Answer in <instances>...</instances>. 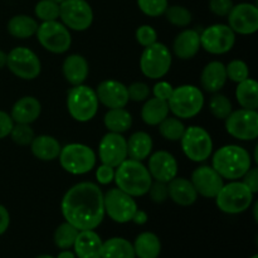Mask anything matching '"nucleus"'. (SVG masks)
Listing matches in <instances>:
<instances>
[{
	"label": "nucleus",
	"mask_w": 258,
	"mask_h": 258,
	"mask_svg": "<svg viewBox=\"0 0 258 258\" xmlns=\"http://www.w3.org/2000/svg\"><path fill=\"white\" fill-rule=\"evenodd\" d=\"M60 211L66 222L78 231L96 229L106 216L102 190L91 181L75 184L63 196Z\"/></svg>",
	"instance_id": "nucleus-1"
},
{
	"label": "nucleus",
	"mask_w": 258,
	"mask_h": 258,
	"mask_svg": "<svg viewBox=\"0 0 258 258\" xmlns=\"http://www.w3.org/2000/svg\"><path fill=\"white\" fill-rule=\"evenodd\" d=\"M113 181L118 189L133 198H138L148 194L153 178L148 168L141 161L126 159L117 168H115Z\"/></svg>",
	"instance_id": "nucleus-2"
},
{
	"label": "nucleus",
	"mask_w": 258,
	"mask_h": 258,
	"mask_svg": "<svg viewBox=\"0 0 258 258\" xmlns=\"http://www.w3.org/2000/svg\"><path fill=\"white\" fill-rule=\"evenodd\" d=\"M251 155L238 145H224L214 153L212 168L223 179L237 180L251 169Z\"/></svg>",
	"instance_id": "nucleus-3"
},
{
	"label": "nucleus",
	"mask_w": 258,
	"mask_h": 258,
	"mask_svg": "<svg viewBox=\"0 0 258 258\" xmlns=\"http://www.w3.org/2000/svg\"><path fill=\"white\" fill-rule=\"evenodd\" d=\"M168 105L175 117L193 118L203 110L204 95L197 86L181 85L174 88Z\"/></svg>",
	"instance_id": "nucleus-4"
},
{
	"label": "nucleus",
	"mask_w": 258,
	"mask_h": 258,
	"mask_svg": "<svg viewBox=\"0 0 258 258\" xmlns=\"http://www.w3.org/2000/svg\"><path fill=\"white\" fill-rule=\"evenodd\" d=\"M98 102L96 91L86 85L73 86L67 95V110L71 117L78 122H88L96 116L98 111Z\"/></svg>",
	"instance_id": "nucleus-5"
},
{
	"label": "nucleus",
	"mask_w": 258,
	"mask_h": 258,
	"mask_svg": "<svg viewBox=\"0 0 258 258\" xmlns=\"http://www.w3.org/2000/svg\"><path fill=\"white\" fill-rule=\"evenodd\" d=\"M59 164L72 175H83L90 173L96 165V153L85 144L72 143L60 149Z\"/></svg>",
	"instance_id": "nucleus-6"
},
{
	"label": "nucleus",
	"mask_w": 258,
	"mask_h": 258,
	"mask_svg": "<svg viewBox=\"0 0 258 258\" xmlns=\"http://www.w3.org/2000/svg\"><path fill=\"white\" fill-rule=\"evenodd\" d=\"M254 194L242 181L232 180L223 184L216 196L218 209L226 214H239L246 212L253 202Z\"/></svg>",
	"instance_id": "nucleus-7"
},
{
	"label": "nucleus",
	"mask_w": 258,
	"mask_h": 258,
	"mask_svg": "<svg viewBox=\"0 0 258 258\" xmlns=\"http://www.w3.org/2000/svg\"><path fill=\"white\" fill-rule=\"evenodd\" d=\"M179 141L184 155L194 163H203L208 160L213 151V140L208 131L201 126L185 127V131Z\"/></svg>",
	"instance_id": "nucleus-8"
},
{
	"label": "nucleus",
	"mask_w": 258,
	"mask_h": 258,
	"mask_svg": "<svg viewBox=\"0 0 258 258\" xmlns=\"http://www.w3.org/2000/svg\"><path fill=\"white\" fill-rule=\"evenodd\" d=\"M171 52L163 43L155 42L145 47L140 57V70L145 77L150 80L163 78L170 71Z\"/></svg>",
	"instance_id": "nucleus-9"
},
{
	"label": "nucleus",
	"mask_w": 258,
	"mask_h": 258,
	"mask_svg": "<svg viewBox=\"0 0 258 258\" xmlns=\"http://www.w3.org/2000/svg\"><path fill=\"white\" fill-rule=\"evenodd\" d=\"M37 39L45 50L54 54H62L71 48L72 37L70 29L58 20L43 22L38 25Z\"/></svg>",
	"instance_id": "nucleus-10"
},
{
	"label": "nucleus",
	"mask_w": 258,
	"mask_h": 258,
	"mask_svg": "<svg viewBox=\"0 0 258 258\" xmlns=\"http://www.w3.org/2000/svg\"><path fill=\"white\" fill-rule=\"evenodd\" d=\"M7 66L13 75L27 81L37 78L42 71L37 53L27 47L13 48L7 54Z\"/></svg>",
	"instance_id": "nucleus-11"
},
{
	"label": "nucleus",
	"mask_w": 258,
	"mask_h": 258,
	"mask_svg": "<svg viewBox=\"0 0 258 258\" xmlns=\"http://www.w3.org/2000/svg\"><path fill=\"white\" fill-rule=\"evenodd\" d=\"M103 207H105V214H107L108 218L121 224L131 222L134 214L138 211L135 199L118 189L117 186L103 194Z\"/></svg>",
	"instance_id": "nucleus-12"
},
{
	"label": "nucleus",
	"mask_w": 258,
	"mask_h": 258,
	"mask_svg": "<svg viewBox=\"0 0 258 258\" xmlns=\"http://www.w3.org/2000/svg\"><path fill=\"white\" fill-rule=\"evenodd\" d=\"M59 18L68 29L87 30L93 23V10L87 0H64L59 4Z\"/></svg>",
	"instance_id": "nucleus-13"
},
{
	"label": "nucleus",
	"mask_w": 258,
	"mask_h": 258,
	"mask_svg": "<svg viewBox=\"0 0 258 258\" xmlns=\"http://www.w3.org/2000/svg\"><path fill=\"white\" fill-rule=\"evenodd\" d=\"M227 133L234 139L242 141H252L258 138V113L257 110L232 111L226 118Z\"/></svg>",
	"instance_id": "nucleus-14"
},
{
	"label": "nucleus",
	"mask_w": 258,
	"mask_h": 258,
	"mask_svg": "<svg viewBox=\"0 0 258 258\" xmlns=\"http://www.w3.org/2000/svg\"><path fill=\"white\" fill-rule=\"evenodd\" d=\"M201 48L211 54L221 55L228 53L236 43V33L226 24H213L202 32Z\"/></svg>",
	"instance_id": "nucleus-15"
},
{
	"label": "nucleus",
	"mask_w": 258,
	"mask_h": 258,
	"mask_svg": "<svg viewBox=\"0 0 258 258\" xmlns=\"http://www.w3.org/2000/svg\"><path fill=\"white\" fill-rule=\"evenodd\" d=\"M98 159L101 164L117 168L123 160L127 159V145L122 134L108 131L98 144Z\"/></svg>",
	"instance_id": "nucleus-16"
},
{
	"label": "nucleus",
	"mask_w": 258,
	"mask_h": 258,
	"mask_svg": "<svg viewBox=\"0 0 258 258\" xmlns=\"http://www.w3.org/2000/svg\"><path fill=\"white\" fill-rule=\"evenodd\" d=\"M228 17V25L234 33L251 35L258 30V8L249 3L233 5Z\"/></svg>",
	"instance_id": "nucleus-17"
},
{
	"label": "nucleus",
	"mask_w": 258,
	"mask_h": 258,
	"mask_svg": "<svg viewBox=\"0 0 258 258\" xmlns=\"http://www.w3.org/2000/svg\"><path fill=\"white\" fill-rule=\"evenodd\" d=\"M191 184L198 194L204 198H216L223 186V178L212 166L203 165L191 173Z\"/></svg>",
	"instance_id": "nucleus-18"
},
{
	"label": "nucleus",
	"mask_w": 258,
	"mask_h": 258,
	"mask_svg": "<svg viewBox=\"0 0 258 258\" xmlns=\"http://www.w3.org/2000/svg\"><path fill=\"white\" fill-rule=\"evenodd\" d=\"M178 161L165 150H159L149 158L148 170L156 181L169 183L178 175Z\"/></svg>",
	"instance_id": "nucleus-19"
},
{
	"label": "nucleus",
	"mask_w": 258,
	"mask_h": 258,
	"mask_svg": "<svg viewBox=\"0 0 258 258\" xmlns=\"http://www.w3.org/2000/svg\"><path fill=\"white\" fill-rule=\"evenodd\" d=\"M98 102L107 108H121L128 103L127 87L115 80L102 81L96 90Z\"/></svg>",
	"instance_id": "nucleus-20"
},
{
	"label": "nucleus",
	"mask_w": 258,
	"mask_h": 258,
	"mask_svg": "<svg viewBox=\"0 0 258 258\" xmlns=\"http://www.w3.org/2000/svg\"><path fill=\"white\" fill-rule=\"evenodd\" d=\"M102 243L103 241L95 229L80 231L72 248L76 258H101Z\"/></svg>",
	"instance_id": "nucleus-21"
},
{
	"label": "nucleus",
	"mask_w": 258,
	"mask_h": 258,
	"mask_svg": "<svg viewBox=\"0 0 258 258\" xmlns=\"http://www.w3.org/2000/svg\"><path fill=\"white\" fill-rule=\"evenodd\" d=\"M201 49V35L194 29H185L179 33L173 43L174 54L180 59H191Z\"/></svg>",
	"instance_id": "nucleus-22"
},
{
	"label": "nucleus",
	"mask_w": 258,
	"mask_h": 258,
	"mask_svg": "<svg viewBox=\"0 0 258 258\" xmlns=\"http://www.w3.org/2000/svg\"><path fill=\"white\" fill-rule=\"evenodd\" d=\"M227 80L226 66L219 60H212L202 71L201 83L207 92H219L226 86Z\"/></svg>",
	"instance_id": "nucleus-23"
},
{
	"label": "nucleus",
	"mask_w": 258,
	"mask_h": 258,
	"mask_svg": "<svg viewBox=\"0 0 258 258\" xmlns=\"http://www.w3.org/2000/svg\"><path fill=\"white\" fill-rule=\"evenodd\" d=\"M40 112H42V106L39 101L33 96H24L13 105L10 116L14 123H29L30 125L35 120H38Z\"/></svg>",
	"instance_id": "nucleus-24"
},
{
	"label": "nucleus",
	"mask_w": 258,
	"mask_h": 258,
	"mask_svg": "<svg viewBox=\"0 0 258 258\" xmlns=\"http://www.w3.org/2000/svg\"><path fill=\"white\" fill-rule=\"evenodd\" d=\"M169 198L175 204L181 207H189L198 199V193L194 189L190 180L185 178H174L168 183Z\"/></svg>",
	"instance_id": "nucleus-25"
},
{
	"label": "nucleus",
	"mask_w": 258,
	"mask_h": 258,
	"mask_svg": "<svg viewBox=\"0 0 258 258\" xmlns=\"http://www.w3.org/2000/svg\"><path fill=\"white\" fill-rule=\"evenodd\" d=\"M62 72L66 81L72 86L82 85L88 77V62L83 55L71 54L63 60Z\"/></svg>",
	"instance_id": "nucleus-26"
},
{
	"label": "nucleus",
	"mask_w": 258,
	"mask_h": 258,
	"mask_svg": "<svg viewBox=\"0 0 258 258\" xmlns=\"http://www.w3.org/2000/svg\"><path fill=\"white\" fill-rule=\"evenodd\" d=\"M59 141L49 135L34 136L30 143V150L37 159L42 161H53L59 156L60 153Z\"/></svg>",
	"instance_id": "nucleus-27"
},
{
	"label": "nucleus",
	"mask_w": 258,
	"mask_h": 258,
	"mask_svg": "<svg viewBox=\"0 0 258 258\" xmlns=\"http://www.w3.org/2000/svg\"><path fill=\"white\" fill-rule=\"evenodd\" d=\"M127 156L133 160L144 161L150 156L153 150V139L145 131H138L126 140Z\"/></svg>",
	"instance_id": "nucleus-28"
},
{
	"label": "nucleus",
	"mask_w": 258,
	"mask_h": 258,
	"mask_svg": "<svg viewBox=\"0 0 258 258\" xmlns=\"http://www.w3.org/2000/svg\"><path fill=\"white\" fill-rule=\"evenodd\" d=\"M136 258H159L161 252V242L153 232H143L133 243Z\"/></svg>",
	"instance_id": "nucleus-29"
},
{
	"label": "nucleus",
	"mask_w": 258,
	"mask_h": 258,
	"mask_svg": "<svg viewBox=\"0 0 258 258\" xmlns=\"http://www.w3.org/2000/svg\"><path fill=\"white\" fill-rule=\"evenodd\" d=\"M169 112L170 110L166 101L159 100L156 97L149 98L141 108V118L146 125L158 126L164 118L168 117Z\"/></svg>",
	"instance_id": "nucleus-30"
},
{
	"label": "nucleus",
	"mask_w": 258,
	"mask_h": 258,
	"mask_svg": "<svg viewBox=\"0 0 258 258\" xmlns=\"http://www.w3.org/2000/svg\"><path fill=\"white\" fill-rule=\"evenodd\" d=\"M103 123L110 133L123 134L133 126V116L125 107L110 108L103 117Z\"/></svg>",
	"instance_id": "nucleus-31"
},
{
	"label": "nucleus",
	"mask_w": 258,
	"mask_h": 258,
	"mask_svg": "<svg viewBox=\"0 0 258 258\" xmlns=\"http://www.w3.org/2000/svg\"><path fill=\"white\" fill-rule=\"evenodd\" d=\"M101 258H136L134 246L122 237H112L102 243Z\"/></svg>",
	"instance_id": "nucleus-32"
},
{
	"label": "nucleus",
	"mask_w": 258,
	"mask_h": 258,
	"mask_svg": "<svg viewBox=\"0 0 258 258\" xmlns=\"http://www.w3.org/2000/svg\"><path fill=\"white\" fill-rule=\"evenodd\" d=\"M38 23L34 18L29 15H14L12 19L8 22V32L12 37L19 38V39H27L33 37L37 33Z\"/></svg>",
	"instance_id": "nucleus-33"
},
{
	"label": "nucleus",
	"mask_w": 258,
	"mask_h": 258,
	"mask_svg": "<svg viewBox=\"0 0 258 258\" xmlns=\"http://www.w3.org/2000/svg\"><path fill=\"white\" fill-rule=\"evenodd\" d=\"M236 98L242 108L257 110L258 108V83L252 78L237 83Z\"/></svg>",
	"instance_id": "nucleus-34"
},
{
	"label": "nucleus",
	"mask_w": 258,
	"mask_h": 258,
	"mask_svg": "<svg viewBox=\"0 0 258 258\" xmlns=\"http://www.w3.org/2000/svg\"><path fill=\"white\" fill-rule=\"evenodd\" d=\"M78 229L68 222H63L57 227L53 234L54 244L60 249H71L73 247L76 238H77Z\"/></svg>",
	"instance_id": "nucleus-35"
},
{
	"label": "nucleus",
	"mask_w": 258,
	"mask_h": 258,
	"mask_svg": "<svg viewBox=\"0 0 258 258\" xmlns=\"http://www.w3.org/2000/svg\"><path fill=\"white\" fill-rule=\"evenodd\" d=\"M185 131L183 121L178 117H166L159 123V133L165 140L179 141Z\"/></svg>",
	"instance_id": "nucleus-36"
},
{
	"label": "nucleus",
	"mask_w": 258,
	"mask_h": 258,
	"mask_svg": "<svg viewBox=\"0 0 258 258\" xmlns=\"http://www.w3.org/2000/svg\"><path fill=\"white\" fill-rule=\"evenodd\" d=\"M209 110L216 118L226 120L229 113L233 111V107H232V102L229 101V98H227L222 93L217 92L209 100Z\"/></svg>",
	"instance_id": "nucleus-37"
},
{
	"label": "nucleus",
	"mask_w": 258,
	"mask_h": 258,
	"mask_svg": "<svg viewBox=\"0 0 258 258\" xmlns=\"http://www.w3.org/2000/svg\"><path fill=\"white\" fill-rule=\"evenodd\" d=\"M164 14H165L166 20L175 27H188L191 22V13L181 5L168 7Z\"/></svg>",
	"instance_id": "nucleus-38"
},
{
	"label": "nucleus",
	"mask_w": 258,
	"mask_h": 258,
	"mask_svg": "<svg viewBox=\"0 0 258 258\" xmlns=\"http://www.w3.org/2000/svg\"><path fill=\"white\" fill-rule=\"evenodd\" d=\"M37 18L42 22H52L59 18V4L53 0H40L34 8Z\"/></svg>",
	"instance_id": "nucleus-39"
},
{
	"label": "nucleus",
	"mask_w": 258,
	"mask_h": 258,
	"mask_svg": "<svg viewBox=\"0 0 258 258\" xmlns=\"http://www.w3.org/2000/svg\"><path fill=\"white\" fill-rule=\"evenodd\" d=\"M10 136L17 145L27 146L30 145L35 135L34 130L29 123H14L12 131H10Z\"/></svg>",
	"instance_id": "nucleus-40"
},
{
	"label": "nucleus",
	"mask_w": 258,
	"mask_h": 258,
	"mask_svg": "<svg viewBox=\"0 0 258 258\" xmlns=\"http://www.w3.org/2000/svg\"><path fill=\"white\" fill-rule=\"evenodd\" d=\"M226 73L227 78L231 80L232 82L239 83L242 81L247 80L249 77V70L248 66L244 60L241 59H234L231 60L228 64L226 66Z\"/></svg>",
	"instance_id": "nucleus-41"
},
{
	"label": "nucleus",
	"mask_w": 258,
	"mask_h": 258,
	"mask_svg": "<svg viewBox=\"0 0 258 258\" xmlns=\"http://www.w3.org/2000/svg\"><path fill=\"white\" fill-rule=\"evenodd\" d=\"M138 7L145 15L151 18L164 15L168 9V0H138Z\"/></svg>",
	"instance_id": "nucleus-42"
},
{
	"label": "nucleus",
	"mask_w": 258,
	"mask_h": 258,
	"mask_svg": "<svg viewBox=\"0 0 258 258\" xmlns=\"http://www.w3.org/2000/svg\"><path fill=\"white\" fill-rule=\"evenodd\" d=\"M136 40L140 45H143L144 48L149 47V45L154 44L155 42H158V33L154 29L151 25H141L138 28L135 33Z\"/></svg>",
	"instance_id": "nucleus-43"
},
{
	"label": "nucleus",
	"mask_w": 258,
	"mask_h": 258,
	"mask_svg": "<svg viewBox=\"0 0 258 258\" xmlns=\"http://www.w3.org/2000/svg\"><path fill=\"white\" fill-rule=\"evenodd\" d=\"M128 100L134 102H141L146 101L150 96V88L144 82H134L127 87Z\"/></svg>",
	"instance_id": "nucleus-44"
},
{
	"label": "nucleus",
	"mask_w": 258,
	"mask_h": 258,
	"mask_svg": "<svg viewBox=\"0 0 258 258\" xmlns=\"http://www.w3.org/2000/svg\"><path fill=\"white\" fill-rule=\"evenodd\" d=\"M149 196L154 203H164L166 199L169 198L168 193V183H163V181H156L151 183L150 189H149Z\"/></svg>",
	"instance_id": "nucleus-45"
},
{
	"label": "nucleus",
	"mask_w": 258,
	"mask_h": 258,
	"mask_svg": "<svg viewBox=\"0 0 258 258\" xmlns=\"http://www.w3.org/2000/svg\"><path fill=\"white\" fill-rule=\"evenodd\" d=\"M233 8L232 0H211L209 2V9L213 14L218 17H227Z\"/></svg>",
	"instance_id": "nucleus-46"
},
{
	"label": "nucleus",
	"mask_w": 258,
	"mask_h": 258,
	"mask_svg": "<svg viewBox=\"0 0 258 258\" xmlns=\"http://www.w3.org/2000/svg\"><path fill=\"white\" fill-rule=\"evenodd\" d=\"M96 179L101 185H107V184L112 183L115 179V168L106 164H101L96 170Z\"/></svg>",
	"instance_id": "nucleus-47"
},
{
	"label": "nucleus",
	"mask_w": 258,
	"mask_h": 258,
	"mask_svg": "<svg viewBox=\"0 0 258 258\" xmlns=\"http://www.w3.org/2000/svg\"><path fill=\"white\" fill-rule=\"evenodd\" d=\"M174 87L166 81H159L158 83H155L153 88L154 97L159 98V100H163L168 102V100L170 98L171 93H173Z\"/></svg>",
	"instance_id": "nucleus-48"
},
{
	"label": "nucleus",
	"mask_w": 258,
	"mask_h": 258,
	"mask_svg": "<svg viewBox=\"0 0 258 258\" xmlns=\"http://www.w3.org/2000/svg\"><path fill=\"white\" fill-rule=\"evenodd\" d=\"M242 183L249 189L253 194L258 193V169H249L243 176H242Z\"/></svg>",
	"instance_id": "nucleus-49"
},
{
	"label": "nucleus",
	"mask_w": 258,
	"mask_h": 258,
	"mask_svg": "<svg viewBox=\"0 0 258 258\" xmlns=\"http://www.w3.org/2000/svg\"><path fill=\"white\" fill-rule=\"evenodd\" d=\"M13 126H14V121H13L12 116L5 111L0 110V140L10 135Z\"/></svg>",
	"instance_id": "nucleus-50"
},
{
	"label": "nucleus",
	"mask_w": 258,
	"mask_h": 258,
	"mask_svg": "<svg viewBox=\"0 0 258 258\" xmlns=\"http://www.w3.org/2000/svg\"><path fill=\"white\" fill-rule=\"evenodd\" d=\"M10 224V216L8 209L0 204V236L8 231Z\"/></svg>",
	"instance_id": "nucleus-51"
},
{
	"label": "nucleus",
	"mask_w": 258,
	"mask_h": 258,
	"mask_svg": "<svg viewBox=\"0 0 258 258\" xmlns=\"http://www.w3.org/2000/svg\"><path fill=\"white\" fill-rule=\"evenodd\" d=\"M148 219H149L148 213H146L145 211H141V209L138 208V211H136L135 214H134L131 222H134V223L138 224V226H143V224H145L146 222H148Z\"/></svg>",
	"instance_id": "nucleus-52"
},
{
	"label": "nucleus",
	"mask_w": 258,
	"mask_h": 258,
	"mask_svg": "<svg viewBox=\"0 0 258 258\" xmlns=\"http://www.w3.org/2000/svg\"><path fill=\"white\" fill-rule=\"evenodd\" d=\"M55 258H76V254L71 249H62Z\"/></svg>",
	"instance_id": "nucleus-53"
},
{
	"label": "nucleus",
	"mask_w": 258,
	"mask_h": 258,
	"mask_svg": "<svg viewBox=\"0 0 258 258\" xmlns=\"http://www.w3.org/2000/svg\"><path fill=\"white\" fill-rule=\"evenodd\" d=\"M7 66V53L0 49V70Z\"/></svg>",
	"instance_id": "nucleus-54"
},
{
	"label": "nucleus",
	"mask_w": 258,
	"mask_h": 258,
	"mask_svg": "<svg viewBox=\"0 0 258 258\" xmlns=\"http://www.w3.org/2000/svg\"><path fill=\"white\" fill-rule=\"evenodd\" d=\"M257 209H258V203L256 202V203H254V208H253V213H254V221L257 222V219H258V217H257Z\"/></svg>",
	"instance_id": "nucleus-55"
},
{
	"label": "nucleus",
	"mask_w": 258,
	"mask_h": 258,
	"mask_svg": "<svg viewBox=\"0 0 258 258\" xmlns=\"http://www.w3.org/2000/svg\"><path fill=\"white\" fill-rule=\"evenodd\" d=\"M35 258H55V257L50 256V254H40V256H38V257H35Z\"/></svg>",
	"instance_id": "nucleus-56"
},
{
	"label": "nucleus",
	"mask_w": 258,
	"mask_h": 258,
	"mask_svg": "<svg viewBox=\"0 0 258 258\" xmlns=\"http://www.w3.org/2000/svg\"><path fill=\"white\" fill-rule=\"evenodd\" d=\"M53 2H55V3H58V4H60V3L64 2V0H53Z\"/></svg>",
	"instance_id": "nucleus-57"
},
{
	"label": "nucleus",
	"mask_w": 258,
	"mask_h": 258,
	"mask_svg": "<svg viewBox=\"0 0 258 258\" xmlns=\"http://www.w3.org/2000/svg\"><path fill=\"white\" fill-rule=\"evenodd\" d=\"M251 258H258V254H254V256H252Z\"/></svg>",
	"instance_id": "nucleus-58"
}]
</instances>
